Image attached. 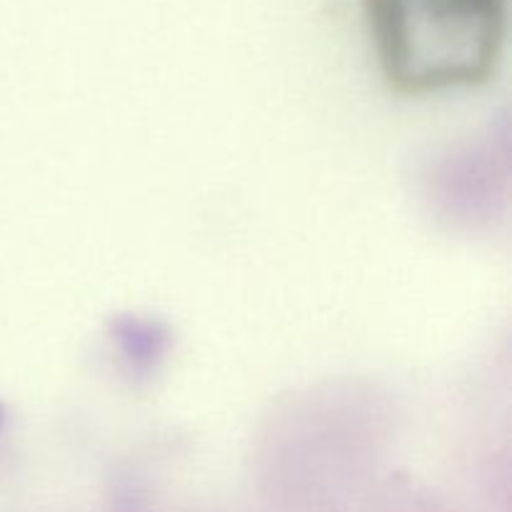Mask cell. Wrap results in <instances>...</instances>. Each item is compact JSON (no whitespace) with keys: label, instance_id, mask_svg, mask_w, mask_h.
I'll use <instances>...</instances> for the list:
<instances>
[{"label":"cell","instance_id":"1","mask_svg":"<svg viewBox=\"0 0 512 512\" xmlns=\"http://www.w3.org/2000/svg\"><path fill=\"white\" fill-rule=\"evenodd\" d=\"M380 73L408 98L493 80L508 43L510 0H363Z\"/></svg>","mask_w":512,"mask_h":512}]
</instances>
